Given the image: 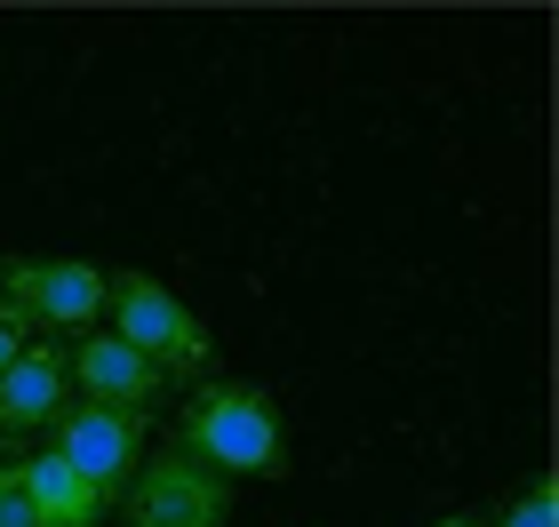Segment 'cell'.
<instances>
[{
	"label": "cell",
	"mask_w": 559,
	"mask_h": 527,
	"mask_svg": "<svg viewBox=\"0 0 559 527\" xmlns=\"http://www.w3.org/2000/svg\"><path fill=\"white\" fill-rule=\"evenodd\" d=\"M144 423H152V416H136V408H96V399H72L48 432H57V456L112 504V495L136 480V464H144Z\"/></svg>",
	"instance_id": "5b68a950"
},
{
	"label": "cell",
	"mask_w": 559,
	"mask_h": 527,
	"mask_svg": "<svg viewBox=\"0 0 559 527\" xmlns=\"http://www.w3.org/2000/svg\"><path fill=\"white\" fill-rule=\"evenodd\" d=\"M431 527H488L479 512H448V519H431Z\"/></svg>",
	"instance_id": "7c38bea8"
},
{
	"label": "cell",
	"mask_w": 559,
	"mask_h": 527,
	"mask_svg": "<svg viewBox=\"0 0 559 527\" xmlns=\"http://www.w3.org/2000/svg\"><path fill=\"white\" fill-rule=\"evenodd\" d=\"M112 504H120V527H224L233 519V480H216L185 447H160V456L136 464V480Z\"/></svg>",
	"instance_id": "3957f363"
},
{
	"label": "cell",
	"mask_w": 559,
	"mask_h": 527,
	"mask_svg": "<svg viewBox=\"0 0 559 527\" xmlns=\"http://www.w3.org/2000/svg\"><path fill=\"white\" fill-rule=\"evenodd\" d=\"M488 527H551V488H544V480H536V488H520Z\"/></svg>",
	"instance_id": "9c48e42d"
},
{
	"label": "cell",
	"mask_w": 559,
	"mask_h": 527,
	"mask_svg": "<svg viewBox=\"0 0 559 527\" xmlns=\"http://www.w3.org/2000/svg\"><path fill=\"white\" fill-rule=\"evenodd\" d=\"M105 312L120 320V344H136L168 384H209L216 375V336L200 328V312H185V296L160 288L152 272H105Z\"/></svg>",
	"instance_id": "7a4b0ae2"
},
{
	"label": "cell",
	"mask_w": 559,
	"mask_h": 527,
	"mask_svg": "<svg viewBox=\"0 0 559 527\" xmlns=\"http://www.w3.org/2000/svg\"><path fill=\"white\" fill-rule=\"evenodd\" d=\"M0 527H40L33 495H24V480H16V456H0Z\"/></svg>",
	"instance_id": "30bf717a"
},
{
	"label": "cell",
	"mask_w": 559,
	"mask_h": 527,
	"mask_svg": "<svg viewBox=\"0 0 559 527\" xmlns=\"http://www.w3.org/2000/svg\"><path fill=\"white\" fill-rule=\"evenodd\" d=\"M72 408V368L57 344H24L16 368L0 375V440H24Z\"/></svg>",
	"instance_id": "52a82bcc"
},
{
	"label": "cell",
	"mask_w": 559,
	"mask_h": 527,
	"mask_svg": "<svg viewBox=\"0 0 559 527\" xmlns=\"http://www.w3.org/2000/svg\"><path fill=\"white\" fill-rule=\"evenodd\" d=\"M16 480H24V495H33L40 527H96V519H105V495H96L81 471L57 456V447H40V456H16Z\"/></svg>",
	"instance_id": "ba28073f"
},
{
	"label": "cell",
	"mask_w": 559,
	"mask_h": 527,
	"mask_svg": "<svg viewBox=\"0 0 559 527\" xmlns=\"http://www.w3.org/2000/svg\"><path fill=\"white\" fill-rule=\"evenodd\" d=\"M0 304L33 328H96L105 320V264L81 256H0Z\"/></svg>",
	"instance_id": "277c9868"
},
{
	"label": "cell",
	"mask_w": 559,
	"mask_h": 527,
	"mask_svg": "<svg viewBox=\"0 0 559 527\" xmlns=\"http://www.w3.org/2000/svg\"><path fill=\"white\" fill-rule=\"evenodd\" d=\"M64 368H72V384H81V399H96V408H136L144 416L152 399L168 392V375L152 368L136 344H120L112 328L105 336H81V344L64 351Z\"/></svg>",
	"instance_id": "8992f818"
},
{
	"label": "cell",
	"mask_w": 559,
	"mask_h": 527,
	"mask_svg": "<svg viewBox=\"0 0 559 527\" xmlns=\"http://www.w3.org/2000/svg\"><path fill=\"white\" fill-rule=\"evenodd\" d=\"M216 480H280L288 471V423L264 384H200L176 416V440Z\"/></svg>",
	"instance_id": "6da1fadb"
},
{
	"label": "cell",
	"mask_w": 559,
	"mask_h": 527,
	"mask_svg": "<svg viewBox=\"0 0 559 527\" xmlns=\"http://www.w3.org/2000/svg\"><path fill=\"white\" fill-rule=\"evenodd\" d=\"M24 344H33V320H24V312H9V304H0V375H9L16 368V351Z\"/></svg>",
	"instance_id": "8fae6325"
}]
</instances>
